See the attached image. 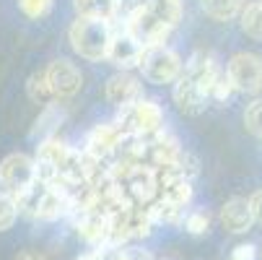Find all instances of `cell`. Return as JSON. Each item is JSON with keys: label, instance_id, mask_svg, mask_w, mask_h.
I'll return each mask as SVG.
<instances>
[{"label": "cell", "instance_id": "obj_1", "mask_svg": "<svg viewBox=\"0 0 262 260\" xmlns=\"http://www.w3.org/2000/svg\"><path fill=\"white\" fill-rule=\"evenodd\" d=\"M109 36H112V24L104 18H86L78 16L73 21L70 31H68V39L70 47L76 50V55H81L83 60L99 63L106 57V45H109Z\"/></svg>", "mask_w": 262, "mask_h": 260}, {"label": "cell", "instance_id": "obj_2", "mask_svg": "<svg viewBox=\"0 0 262 260\" xmlns=\"http://www.w3.org/2000/svg\"><path fill=\"white\" fill-rule=\"evenodd\" d=\"M138 68L143 73V78L148 84H174L182 76V60L179 55L166 47V45H151V47H143L140 57H138Z\"/></svg>", "mask_w": 262, "mask_h": 260}, {"label": "cell", "instance_id": "obj_3", "mask_svg": "<svg viewBox=\"0 0 262 260\" xmlns=\"http://www.w3.org/2000/svg\"><path fill=\"white\" fill-rule=\"evenodd\" d=\"M226 78L239 94H249V96L262 94V57L252 52L234 55L226 68Z\"/></svg>", "mask_w": 262, "mask_h": 260}, {"label": "cell", "instance_id": "obj_4", "mask_svg": "<svg viewBox=\"0 0 262 260\" xmlns=\"http://www.w3.org/2000/svg\"><path fill=\"white\" fill-rule=\"evenodd\" d=\"M122 29L133 36L140 47L164 45L166 36H169V31H171V26H166L164 21H159L151 11H145V8H138V11L127 13Z\"/></svg>", "mask_w": 262, "mask_h": 260}, {"label": "cell", "instance_id": "obj_5", "mask_svg": "<svg viewBox=\"0 0 262 260\" xmlns=\"http://www.w3.org/2000/svg\"><path fill=\"white\" fill-rule=\"evenodd\" d=\"M122 115L127 117V128L130 133L140 135V138H151V135H161L164 130V112L161 107L151 99H138L130 107L122 109Z\"/></svg>", "mask_w": 262, "mask_h": 260}, {"label": "cell", "instance_id": "obj_6", "mask_svg": "<svg viewBox=\"0 0 262 260\" xmlns=\"http://www.w3.org/2000/svg\"><path fill=\"white\" fill-rule=\"evenodd\" d=\"M45 78H47L55 99H73L83 89V76H81L78 65L65 57H57L45 68Z\"/></svg>", "mask_w": 262, "mask_h": 260}, {"label": "cell", "instance_id": "obj_7", "mask_svg": "<svg viewBox=\"0 0 262 260\" xmlns=\"http://www.w3.org/2000/svg\"><path fill=\"white\" fill-rule=\"evenodd\" d=\"M36 179L34 174V162L26 154H11L0 162V182L8 188V193H18L26 185H31Z\"/></svg>", "mask_w": 262, "mask_h": 260}, {"label": "cell", "instance_id": "obj_8", "mask_svg": "<svg viewBox=\"0 0 262 260\" xmlns=\"http://www.w3.org/2000/svg\"><path fill=\"white\" fill-rule=\"evenodd\" d=\"M109 24H112V21H109ZM140 50H143V47L133 39L125 29L112 26V36H109V45H106V60H112L117 68H122V70H130V68L138 65Z\"/></svg>", "mask_w": 262, "mask_h": 260}, {"label": "cell", "instance_id": "obj_9", "mask_svg": "<svg viewBox=\"0 0 262 260\" xmlns=\"http://www.w3.org/2000/svg\"><path fill=\"white\" fill-rule=\"evenodd\" d=\"M140 96H143V86H140V81L133 76V73H127V70L115 73V76L106 81V102L115 104L117 109L130 107Z\"/></svg>", "mask_w": 262, "mask_h": 260}, {"label": "cell", "instance_id": "obj_10", "mask_svg": "<svg viewBox=\"0 0 262 260\" xmlns=\"http://www.w3.org/2000/svg\"><path fill=\"white\" fill-rule=\"evenodd\" d=\"M174 104L184 115H200L208 107V96L200 91V86L187 76V73H182V76L174 81Z\"/></svg>", "mask_w": 262, "mask_h": 260}, {"label": "cell", "instance_id": "obj_11", "mask_svg": "<svg viewBox=\"0 0 262 260\" xmlns=\"http://www.w3.org/2000/svg\"><path fill=\"white\" fill-rule=\"evenodd\" d=\"M252 211H249V201L244 198H231L229 203H223L221 208V224L223 229H229L231 234H242L252 227Z\"/></svg>", "mask_w": 262, "mask_h": 260}, {"label": "cell", "instance_id": "obj_12", "mask_svg": "<svg viewBox=\"0 0 262 260\" xmlns=\"http://www.w3.org/2000/svg\"><path fill=\"white\" fill-rule=\"evenodd\" d=\"M125 128H117V125H96L89 135V148L86 151L96 159H104L106 154L115 151V146L120 143Z\"/></svg>", "mask_w": 262, "mask_h": 260}, {"label": "cell", "instance_id": "obj_13", "mask_svg": "<svg viewBox=\"0 0 262 260\" xmlns=\"http://www.w3.org/2000/svg\"><path fill=\"white\" fill-rule=\"evenodd\" d=\"M151 154H154V164H156L159 169H171V167H177V169H179L182 148H179L171 138H161V135H156Z\"/></svg>", "mask_w": 262, "mask_h": 260}, {"label": "cell", "instance_id": "obj_14", "mask_svg": "<svg viewBox=\"0 0 262 260\" xmlns=\"http://www.w3.org/2000/svg\"><path fill=\"white\" fill-rule=\"evenodd\" d=\"M145 11H151L159 21H164L166 26H177L184 16V8H182V0H148L143 6Z\"/></svg>", "mask_w": 262, "mask_h": 260}, {"label": "cell", "instance_id": "obj_15", "mask_svg": "<svg viewBox=\"0 0 262 260\" xmlns=\"http://www.w3.org/2000/svg\"><path fill=\"white\" fill-rule=\"evenodd\" d=\"M130 193L138 201H148L156 193V172L148 167H135L130 172Z\"/></svg>", "mask_w": 262, "mask_h": 260}, {"label": "cell", "instance_id": "obj_16", "mask_svg": "<svg viewBox=\"0 0 262 260\" xmlns=\"http://www.w3.org/2000/svg\"><path fill=\"white\" fill-rule=\"evenodd\" d=\"M78 16H86V18H104V21H112L117 16V6L115 0H73Z\"/></svg>", "mask_w": 262, "mask_h": 260}, {"label": "cell", "instance_id": "obj_17", "mask_svg": "<svg viewBox=\"0 0 262 260\" xmlns=\"http://www.w3.org/2000/svg\"><path fill=\"white\" fill-rule=\"evenodd\" d=\"M200 8L215 21H231L242 13V0H200Z\"/></svg>", "mask_w": 262, "mask_h": 260}, {"label": "cell", "instance_id": "obj_18", "mask_svg": "<svg viewBox=\"0 0 262 260\" xmlns=\"http://www.w3.org/2000/svg\"><path fill=\"white\" fill-rule=\"evenodd\" d=\"M26 94H29V99L34 104H39V107H50L55 102V94H52V89H50V84L45 78V70H36V73H31V76H29Z\"/></svg>", "mask_w": 262, "mask_h": 260}, {"label": "cell", "instance_id": "obj_19", "mask_svg": "<svg viewBox=\"0 0 262 260\" xmlns=\"http://www.w3.org/2000/svg\"><path fill=\"white\" fill-rule=\"evenodd\" d=\"M239 18H242V31L247 36H252V39L262 42V0L249 3L247 8H242Z\"/></svg>", "mask_w": 262, "mask_h": 260}, {"label": "cell", "instance_id": "obj_20", "mask_svg": "<svg viewBox=\"0 0 262 260\" xmlns=\"http://www.w3.org/2000/svg\"><path fill=\"white\" fill-rule=\"evenodd\" d=\"M62 123V112L57 107H45V112L39 115V120L34 123V130H31V138H52V133L57 130V125Z\"/></svg>", "mask_w": 262, "mask_h": 260}, {"label": "cell", "instance_id": "obj_21", "mask_svg": "<svg viewBox=\"0 0 262 260\" xmlns=\"http://www.w3.org/2000/svg\"><path fill=\"white\" fill-rule=\"evenodd\" d=\"M52 3H55V0H18V8H21V13H24L26 18L39 21V18L50 16Z\"/></svg>", "mask_w": 262, "mask_h": 260}, {"label": "cell", "instance_id": "obj_22", "mask_svg": "<svg viewBox=\"0 0 262 260\" xmlns=\"http://www.w3.org/2000/svg\"><path fill=\"white\" fill-rule=\"evenodd\" d=\"M244 128L262 141V99H254L247 109H244Z\"/></svg>", "mask_w": 262, "mask_h": 260}, {"label": "cell", "instance_id": "obj_23", "mask_svg": "<svg viewBox=\"0 0 262 260\" xmlns=\"http://www.w3.org/2000/svg\"><path fill=\"white\" fill-rule=\"evenodd\" d=\"M16 216H18V208H16V201L11 193H0V232H6L16 224Z\"/></svg>", "mask_w": 262, "mask_h": 260}, {"label": "cell", "instance_id": "obj_24", "mask_svg": "<svg viewBox=\"0 0 262 260\" xmlns=\"http://www.w3.org/2000/svg\"><path fill=\"white\" fill-rule=\"evenodd\" d=\"M208 229V216L205 213H192L187 218V232L190 234H203Z\"/></svg>", "mask_w": 262, "mask_h": 260}, {"label": "cell", "instance_id": "obj_25", "mask_svg": "<svg viewBox=\"0 0 262 260\" xmlns=\"http://www.w3.org/2000/svg\"><path fill=\"white\" fill-rule=\"evenodd\" d=\"M148 3V0H115V6H117V16H127V13H133V11H138V8H143ZM115 16V18H117Z\"/></svg>", "mask_w": 262, "mask_h": 260}, {"label": "cell", "instance_id": "obj_26", "mask_svg": "<svg viewBox=\"0 0 262 260\" xmlns=\"http://www.w3.org/2000/svg\"><path fill=\"white\" fill-rule=\"evenodd\" d=\"M249 211H252V218L257 221V224H262V190H257L249 198Z\"/></svg>", "mask_w": 262, "mask_h": 260}, {"label": "cell", "instance_id": "obj_27", "mask_svg": "<svg viewBox=\"0 0 262 260\" xmlns=\"http://www.w3.org/2000/svg\"><path fill=\"white\" fill-rule=\"evenodd\" d=\"M231 260H254V245H239L234 250Z\"/></svg>", "mask_w": 262, "mask_h": 260}, {"label": "cell", "instance_id": "obj_28", "mask_svg": "<svg viewBox=\"0 0 262 260\" xmlns=\"http://www.w3.org/2000/svg\"><path fill=\"white\" fill-rule=\"evenodd\" d=\"M16 260H45V257H42L39 252H21Z\"/></svg>", "mask_w": 262, "mask_h": 260}]
</instances>
